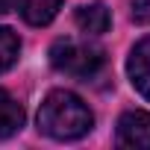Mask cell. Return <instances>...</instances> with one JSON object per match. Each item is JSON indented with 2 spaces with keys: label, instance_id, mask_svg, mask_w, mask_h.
Instances as JSON below:
<instances>
[{
  "label": "cell",
  "instance_id": "2",
  "mask_svg": "<svg viewBox=\"0 0 150 150\" xmlns=\"http://www.w3.org/2000/svg\"><path fill=\"white\" fill-rule=\"evenodd\" d=\"M50 65L59 74L77 80H88L103 68V50L91 47L86 41H74V38H62L50 47Z\"/></svg>",
  "mask_w": 150,
  "mask_h": 150
},
{
  "label": "cell",
  "instance_id": "1",
  "mask_svg": "<svg viewBox=\"0 0 150 150\" xmlns=\"http://www.w3.org/2000/svg\"><path fill=\"white\" fill-rule=\"evenodd\" d=\"M94 124L91 109L71 91H50L38 109V129L56 141L83 138Z\"/></svg>",
  "mask_w": 150,
  "mask_h": 150
},
{
  "label": "cell",
  "instance_id": "3",
  "mask_svg": "<svg viewBox=\"0 0 150 150\" xmlns=\"http://www.w3.org/2000/svg\"><path fill=\"white\" fill-rule=\"evenodd\" d=\"M118 144L121 147H150V115L147 112H124L118 121Z\"/></svg>",
  "mask_w": 150,
  "mask_h": 150
},
{
  "label": "cell",
  "instance_id": "9",
  "mask_svg": "<svg viewBox=\"0 0 150 150\" xmlns=\"http://www.w3.org/2000/svg\"><path fill=\"white\" fill-rule=\"evenodd\" d=\"M132 21L150 24V0H132Z\"/></svg>",
  "mask_w": 150,
  "mask_h": 150
},
{
  "label": "cell",
  "instance_id": "4",
  "mask_svg": "<svg viewBox=\"0 0 150 150\" xmlns=\"http://www.w3.org/2000/svg\"><path fill=\"white\" fill-rule=\"evenodd\" d=\"M127 71H129L132 86L150 100V35L141 38V41L132 47L129 62H127Z\"/></svg>",
  "mask_w": 150,
  "mask_h": 150
},
{
  "label": "cell",
  "instance_id": "8",
  "mask_svg": "<svg viewBox=\"0 0 150 150\" xmlns=\"http://www.w3.org/2000/svg\"><path fill=\"white\" fill-rule=\"evenodd\" d=\"M18 50H21L18 35H15L12 30H6V27H0V74H3V71H9V68L15 65Z\"/></svg>",
  "mask_w": 150,
  "mask_h": 150
},
{
  "label": "cell",
  "instance_id": "6",
  "mask_svg": "<svg viewBox=\"0 0 150 150\" xmlns=\"http://www.w3.org/2000/svg\"><path fill=\"white\" fill-rule=\"evenodd\" d=\"M24 127V106L0 88V138H9Z\"/></svg>",
  "mask_w": 150,
  "mask_h": 150
},
{
  "label": "cell",
  "instance_id": "10",
  "mask_svg": "<svg viewBox=\"0 0 150 150\" xmlns=\"http://www.w3.org/2000/svg\"><path fill=\"white\" fill-rule=\"evenodd\" d=\"M15 3L18 0H0V15H6L9 9H15Z\"/></svg>",
  "mask_w": 150,
  "mask_h": 150
},
{
  "label": "cell",
  "instance_id": "7",
  "mask_svg": "<svg viewBox=\"0 0 150 150\" xmlns=\"http://www.w3.org/2000/svg\"><path fill=\"white\" fill-rule=\"evenodd\" d=\"M62 0H21V15L33 27H44L56 18Z\"/></svg>",
  "mask_w": 150,
  "mask_h": 150
},
{
  "label": "cell",
  "instance_id": "5",
  "mask_svg": "<svg viewBox=\"0 0 150 150\" xmlns=\"http://www.w3.org/2000/svg\"><path fill=\"white\" fill-rule=\"evenodd\" d=\"M77 27L83 33H91V35H100L112 27V15L103 3H88V6H80L77 9Z\"/></svg>",
  "mask_w": 150,
  "mask_h": 150
}]
</instances>
